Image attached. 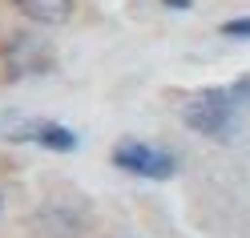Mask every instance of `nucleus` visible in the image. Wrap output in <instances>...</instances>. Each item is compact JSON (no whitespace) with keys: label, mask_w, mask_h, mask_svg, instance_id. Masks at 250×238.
<instances>
[{"label":"nucleus","mask_w":250,"mask_h":238,"mask_svg":"<svg viewBox=\"0 0 250 238\" xmlns=\"http://www.w3.org/2000/svg\"><path fill=\"white\" fill-rule=\"evenodd\" d=\"M182 121L190 125L194 133H202V137L226 141V137H234L238 105H234V97L226 93V85H218V89H202V93H194V97L182 105Z\"/></svg>","instance_id":"obj_1"},{"label":"nucleus","mask_w":250,"mask_h":238,"mask_svg":"<svg viewBox=\"0 0 250 238\" xmlns=\"http://www.w3.org/2000/svg\"><path fill=\"white\" fill-rule=\"evenodd\" d=\"M113 166L133 173V178H146V182H169L182 170V162L169 150L153 146V141H133V137L113 146Z\"/></svg>","instance_id":"obj_2"},{"label":"nucleus","mask_w":250,"mask_h":238,"mask_svg":"<svg viewBox=\"0 0 250 238\" xmlns=\"http://www.w3.org/2000/svg\"><path fill=\"white\" fill-rule=\"evenodd\" d=\"M37 234L41 238H77L85 230V210H81V202L69 198V194H57L49 198L37 210Z\"/></svg>","instance_id":"obj_3"},{"label":"nucleus","mask_w":250,"mask_h":238,"mask_svg":"<svg viewBox=\"0 0 250 238\" xmlns=\"http://www.w3.org/2000/svg\"><path fill=\"white\" fill-rule=\"evenodd\" d=\"M0 61H4L8 77H28V73L49 69V53H44V44L33 41V37H12L4 49H0Z\"/></svg>","instance_id":"obj_4"},{"label":"nucleus","mask_w":250,"mask_h":238,"mask_svg":"<svg viewBox=\"0 0 250 238\" xmlns=\"http://www.w3.org/2000/svg\"><path fill=\"white\" fill-rule=\"evenodd\" d=\"M8 137H12V141H33V146H41V150H57V153L77 150V137L65 130V125H57V121H21Z\"/></svg>","instance_id":"obj_5"},{"label":"nucleus","mask_w":250,"mask_h":238,"mask_svg":"<svg viewBox=\"0 0 250 238\" xmlns=\"http://www.w3.org/2000/svg\"><path fill=\"white\" fill-rule=\"evenodd\" d=\"M12 4H17L33 24H49V28L65 24L73 17V0H12Z\"/></svg>","instance_id":"obj_6"},{"label":"nucleus","mask_w":250,"mask_h":238,"mask_svg":"<svg viewBox=\"0 0 250 238\" xmlns=\"http://www.w3.org/2000/svg\"><path fill=\"white\" fill-rule=\"evenodd\" d=\"M226 93H230V97H234V105H250V73H242V77H234V81L226 85Z\"/></svg>","instance_id":"obj_7"},{"label":"nucleus","mask_w":250,"mask_h":238,"mask_svg":"<svg viewBox=\"0 0 250 238\" xmlns=\"http://www.w3.org/2000/svg\"><path fill=\"white\" fill-rule=\"evenodd\" d=\"M222 37H242V41H250V17L226 21V24H222Z\"/></svg>","instance_id":"obj_8"},{"label":"nucleus","mask_w":250,"mask_h":238,"mask_svg":"<svg viewBox=\"0 0 250 238\" xmlns=\"http://www.w3.org/2000/svg\"><path fill=\"white\" fill-rule=\"evenodd\" d=\"M0 210H4V198H0Z\"/></svg>","instance_id":"obj_9"}]
</instances>
